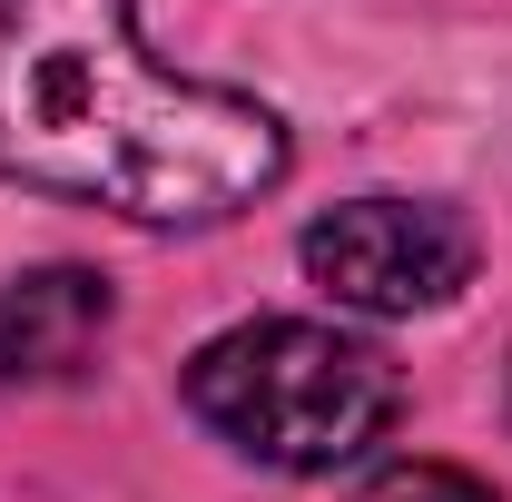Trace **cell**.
<instances>
[{
    "instance_id": "5",
    "label": "cell",
    "mask_w": 512,
    "mask_h": 502,
    "mask_svg": "<svg viewBox=\"0 0 512 502\" xmlns=\"http://www.w3.org/2000/svg\"><path fill=\"white\" fill-rule=\"evenodd\" d=\"M365 502H493L473 473H453V463H394Z\"/></svg>"
},
{
    "instance_id": "3",
    "label": "cell",
    "mask_w": 512,
    "mask_h": 502,
    "mask_svg": "<svg viewBox=\"0 0 512 502\" xmlns=\"http://www.w3.org/2000/svg\"><path fill=\"white\" fill-rule=\"evenodd\" d=\"M296 256L355 315H434L473 286V227L424 197H345L306 227Z\"/></svg>"
},
{
    "instance_id": "2",
    "label": "cell",
    "mask_w": 512,
    "mask_h": 502,
    "mask_svg": "<svg viewBox=\"0 0 512 502\" xmlns=\"http://www.w3.org/2000/svg\"><path fill=\"white\" fill-rule=\"evenodd\" d=\"M188 414L227 453L276 463V473H335L394 424V365L375 345L296 325V315H256L237 335L197 345L188 365Z\"/></svg>"
},
{
    "instance_id": "4",
    "label": "cell",
    "mask_w": 512,
    "mask_h": 502,
    "mask_svg": "<svg viewBox=\"0 0 512 502\" xmlns=\"http://www.w3.org/2000/svg\"><path fill=\"white\" fill-rule=\"evenodd\" d=\"M109 276L89 266H30L0 286V384H69L109 335Z\"/></svg>"
},
{
    "instance_id": "1",
    "label": "cell",
    "mask_w": 512,
    "mask_h": 502,
    "mask_svg": "<svg viewBox=\"0 0 512 502\" xmlns=\"http://www.w3.org/2000/svg\"><path fill=\"white\" fill-rule=\"evenodd\" d=\"M0 178L128 227H217L286 178V128L158 69L128 0H0Z\"/></svg>"
}]
</instances>
